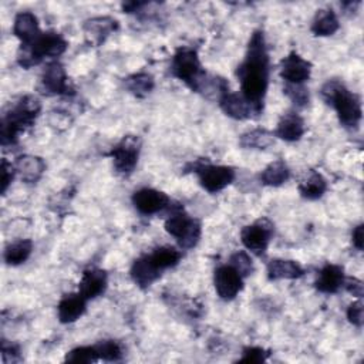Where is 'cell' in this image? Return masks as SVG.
I'll return each mask as SVG.
<instances>
[{"instance_id":"cell-1","label":"cell","mask_w":364,"mask_h":364,"mask_svg":"<svg viewBox=\"0 0 364 364\" xmlns=\"http://www.w3.org/2000/svg\"><path fill=\"white\" fill-rule=\"evenodd\" d=\"M269 71L270 61L264 36L262 30H256L249 40L245 60L236 70L240 82V94L252 107L256 118L263 112L269 85Z\"/></svg>"},{"instance_id":"cell-2","label":"cell","mask_w":364,"mask_h":364,"mask_svg":"<svg viewBox=\"0 0 364 364\" xmlns=\"http://www.w3.org/2000/svg\"><path fill=\"white\" fill-rule=\"evenodd\" d=\"M41 111V102L34 95H23L18 101L3 114L0 124L1 145H13L17 142L18 135L31 127Z\"/></svg>"},{"instance_id":"cell-3","label":"cell","mask_w":364,"mask_h":364,"mask_svg":"<svg viewBox=\"0 0 364 364\" xmlns=\"http://www.w3.org/2000/svg\"><path fill=\"white\" fill-rule=\"evenodd\" d=\"M321 98L326 104L331 105L337 112L338 121L346 128H357L361 117V100L357 94L350 91L341 81L328 80L321 87Z\"/></svg>"},{"instance_id":"cell-4","label":"cell","mask_w":364,"mask_h":364,"mask_svg":"<svg viewBox=\"0 0 364 364\" xmlns=\"http://www.w3.org/2000/svg\"><path fill=\"white\" fill-rule=\"evenodd\" d=\"M68 47L65 38L57 31H41L31 43L20 44L17 51V63L23 68H31L44 58L61 55Z\"/></svg>"},{"instance_id":"cell-5","label":"cell","mask_w":364,"mask_h":364,"mask_svg":"<svg viewBox=\"0 0 364 364\" xmlns=\"http://www.w3.org/2000/svg\"><path fill=\"white\" fill-rule=\"evenodd\" d=\"M171 73L195 92H199V88L206 77V73L200 65L198 51L188 46L176 48L171 61Z\"/></svg>"},{"instance_id":"cell-6","label":"cell","mask_w":364,"mask_h":364,"mask_svg":"<svg viewBox=\"0 0 364 364\" xmlns=\"http://www.w3.org/2000/svg\"><path fill=\"white\" fill-rule=\"evenodd\" d=\"M165 230L173 236L181 249H192L198 245L202 233L200 223L192 219L182 206L172 209L165 220Z\"/></svg>"},{"instance_id":"cell-7","label":"cell","mask_w":364,"mask_h":364,"mask_svg":"<svg viewBox=\"0 0 364 364\" xmlns=\"http://www.w3.org/2000/svg\"><path fill=\"white\" fill-rule=\"evenodd\" d=\"M198 175L200 186L209 193H216L230 185L235 179V169L226 165H213L209 162H195L192 166Z\"/></svg>"},{"instance_id":"cell-8","label":"cell","mask_w":364,"mask_h":364,"mask_svg":"<svg viewBox=\"0 0 364 364\" xmlns=\"http://www.w3.org/2000/svg\"><path fill=\"white\" fill-rule=\"evenodd\" d=\"M139 151H141V139L138 136L135 135L124 136L117 145L112 146L109 152L115 171L122 175H129L138 164Z\"/></svg>"},{"instance_id":"cell-9","label":"cell","mask_w":364,"mask_h":364,"mask_svg":"<svg viewBox=\"0 0 364 364\" xmlns=\"http://www.w3.org/2000/svg\"><path fill=\"white\" fill-rule=\"evenodd\" d=\"M273 223L266 218H260L253 223L246 225L240 230V240L247 250L256 255H262L267 249L269 242L273 237Z\"/></svg>"},{"instance_id":"cell-10","label":"cell","mask_w":364,"mask_h":364,"mask_svg":"<svg viewBox=\"0 0 364 364\" xmlns=\"http://www.w3.org/2000/svg\"><path fill=\"white\" fill-rule=\"evenodd\" d=\"M40 87L47 95H74V90L67 80L65 68L58 61H51L46 65L41 74Z\"/></svg>"},{"instance_id":"cell-11","label":"cell","mask_w":364,"mask_h":364,"mask_svg":"<svg viewBox=\"0 0 364 364\" xmlns=\"http://www.w3.org/2000/svg\"><path fill=\"white\" fill-rule=\"evenodd\" d=\"M213 283L218 296L226 301L233 300L243 289V277L229 263L220 264L215 269Z\"/></svg>"},{"instance_id":"cell-12","label":"cell","mask_w":364,"mask_h":364,"mask_svg":"<svg viewBox=\"0 0 364 364\" xmlns=\"http://www.w3.org/2000/svg\"><path fill=\"white\" fill-rule=\"evenodd\" d=\"M132 203L142 215H154L171 206V199L162 191L154 188H141L134 192Z\"/></svg>"},{"instance_id":"cell-13","label":"cell","mask_w":364,"mask_h":364,"mask_svg":"<svg viewBox=\"0 0 364 364\" xmlns=\"http://www.w3.org/2000/svg\"><path fill=\"white\" fill-rule=\"evenodd\" d=\"M311 74V63L299 53H289L280 63V77L286 84H304Z\"/></svg>"},{"instance_id":"cell-14","label":"cell","mask_w":364,"mask_h":364,"mask_svg":"<svg viewBox=\"0 0 364 364\" xmlns=\"http://www.w3.org/2000/svg\"><path fill=\"white\" fill-rule=\"evenodd\" d=\"M108 284L107 273L98 267H90L82 272V277L78 284V293L87 299L92 300L101 296Z\"/></svg>"},{"instance_id":"cell-15","label":"cell","mask_w":364,"mask_h":364,"mask_svg":"<svg viewBox=\"0 0 364 364\" xmlns=\"http://www.w3.org/2000/svg\"><path fill=\"white\" fill-rule=\"evenodd\" d=\"M344 279H346L344 269L340 264L327 263L317 273L314 286L320 293L334 294L343 287Z\"/></svg>"},{"instance_id":"cell-16","label":"cell","mask_w":364,"mask_h":364,"mask_svg":"<svg viewBox=\"0 0 364 364\" xmlns=\"http://www.w3.org/2000/svg\"><path fill=\"white\" fill-rule=\"evenodd\" d=\"M87 301L88 300L84 299L78 291L64 294L57 304L58 320L63 324H70L77 321L85 313Z\"/></svg>"},{"instance_id":"cell-17","label":"cell","mask_w":364,"mask_h":364,"mask_svg":"<svg viewBox=\"0 0 364 364\" xmlns=\"http://www.w3.org/2000/svg\"><path fill=\"white\" fill-rule=\"evenodd\" d=\"M87 41L92 46L102 44L107 37L118 28V21L112 17H94L84 23L82 26Z\"/></svg>"},{"instance_id":"cell-18","label":"cell","mask_w":364,"mask_h":364,"mask_svg":"<svg viewBox=\"0 0 364 364\" xmlns=\"http://www.w3.org/2000/svg\"><path fill=\"white\" fill-rule=\"evenodd\" d=\"M218 101H219V107L222 108V111L233 119L243 121V119H249V118H256L252 107L242 97V94L226 91Z\"/></svg>"},{"instance_id":"cell-19","label":"cell","mask_w":364,"mask_h":364,"mask_svg":"<svg viewBox=\"0 0 364 364\" xmlns=\"http://www.w3.org/2000/svg\"><path fill=\"white\" fill-rule=\"evenodd\" d=\"M161 273L162 272L152 263L148 253L135 259L131 266V270H129L131 279L141 289L149 287L154 282H156L159 279Z\"/></svg>"},{"instance_id":"cell-20","label":"cell","mask_w":364,"mask_h":364,"mask_svg":"<svg viewBox=\"0 0 364 364\" xmlns=\"http://www.w3.org/2000/svg\"><path fill=\"white\" fill-rule=\"evenodd\" d=\"M304 131L306 127L303 118L296 112H287L280 118L273 134L276 138H280L287 142H294L303 136Z\"/></svg>"},{"instance_id":"cell-21","label":"cell","mask_w":364,"mask_h":364,"mask_svg":"<svg viewBox=\"0 0 364 364\" xmlns=\"http://www.w3.org/2000/svg\"><path fill=\"white\" fill-rule=\"evenodd\" d=\"M16 173L26 183H36L46 171V164L43 158L36 155H21L14 162Z\"/></svg>"},{"instance_id":"cell-22","label":"cell","mask_w":364,"mask_h":364,"mask_svg":"<svg viewBox=\"0 0 364 364\" xmlns=\"http://www.w3.org/2000/svg\"><path fill=\"white\" fill-rule=\"evenodd\" d=\"M304 274V269L296 260L289 259H272L267 263L269 280H294Z\"/></svg>"},{"instance_id":"cell-23","label":"cell","mask_w":364,"mask_h":364,"mask_svg":"<svg viewBox=\"0 0 364 364\" xmlns=\"http://www.w3.org/2000/svg\"><path fill=\"white\" fill-rule=\"evenodd\" d=\"M13 33L21 41V44L31 43L41 33L37 17L30 11L18 13L13 23Z\"/></svg>"},{"instance_id":"cell-24","label":"cell","mask_w":364,"mask_h":364,"mask_svg":"<svg viewBox=\"0 0 364 364\" xmlns=\"http://www.w3.org/2000/svg\"><path fill=\"white\" fill-rule=\"evenodd\" d=\"M340 27L337 14L334 13L333 9H321L317 10L313 23H311V31L314 36L326 37V36H333Z\"/></svg>"},{"instance_id":"cell-25","label":"cell","mask_w":364,"mask_h":364,"mask_svg":"<svg viewBox=\"0 0 364 364\" xmlns=\"http://www.w3.org/2000/svg\"><path fill=\"white\" fill-rule=\"evenodd\" d=\"M290 178V169L283 159H276L270 162L260 172V182L266 186H280L286 183Z\"/></svg>"},{"instance_id":"cell-26","label":"cell","mask_w":364,"mask_h":364,"mask_svg":"<svg viewBox=\"0 0 364 364\" xmlns=\"http://www.w3.org/2000/svg\"><path fill=\"white\" fill-rule=\"evenodd\" d=\"M125 90L136 98H145L155 87L154 77L148 73H135L124 78Z\"/></svg>"},{"instance_id":"cell-27","label":"cell","mask_w":364,"mask_h":364,"mask_svg":"<svg viewBox=\"0 0 364 364\" xmlns=\"http://www.w3.org/2000/svg\"><path fill=\"white\" fill-rule=\"evenodd\" d=\"M33 250V242L30 239H18L6 246L3 257L9 266H18L24 263Z\"/></svg>"},{"instance_id":"cell-28","label":"cell","mask_w":364,"mask_h":364,"mask_svg":"<svg viewBox=\"0 0 364 364\" xmlns=\"http://www.w3.org/2000/svg\"><path fill=\"white\" fill-rule=\"evenodd\" d=\"M327 191V181L318 172H310L307 179L299 183V192L301 198L307 200H316Z\"/></svg>"},{"instance_id":"cell-29","label":"cell","mask_w":364,"mask_h":364,"mask_svg":"<svg viewBox=\"0 0 364 364\" xmlns=\"http://www.w3.org/2000/svg\"><path fill=\"white\" fill-rule=\"evenodd\" d=\"M148 256L161 272L175 267L182 259L181 250H178L173 246H159L154 249L151 253H148Z\"/></svg>"},{"instance_id":"cell-30","label":"cell","mask_w":364,"mask_h":364,"mask_svg":"<svg viewBox=\"0 0 364 364\" xmlns=\"http://www.w3.org/2000/svg\"><path fill=\"white\" fill-rule=\"evenodd\" d=\"M274 134L264 128H255L240 136V145L252 149H266L274 142Z\"/></svg>"},{"instance_id":"cell-31","label":"cell","mask_w":364,"mask_h":364,"mask_svg":"<svg viewBox=\"0 0 364 364\" xmlns=\"http://www.w3.org/2000/svg\"><path fill=\"white\" fill-rule=\"evenodd\" d=\"M98 358L102 361H108V363H115L122 360V347L118 341L115 340H101L97 344H94Z\"/></svg>"},{"instance_id":"cell-32","label":"cell","mask_w":364,"mask_h":364,"mask_svg":"<svg viewBox=\"0 0 364 364\" xmlns=\"http://www.w3.org/2000/svg\"><path fill=\"white\" fill-rule=\"evenodd\" d=\"M98 354L94 346H80L73 350H70L65 354L64 361L71 364H91L98 361Z\"/></svg>"},{"instance_id":"cell-33","label":"cell","mask_w":364,"mask_h":364,"mask_svg":"<svg viewBox=\"0 0 364 364\" xmlns=\"http://www.w3.org/2000/svg\"><path fill=\"white\" fill-rule=\"evenodd\" d=\"M283 92L299 108H303L309 104V100H310L309 90L303 84H284Z\"/></svg>"},{"instance_id":"cell-34","label":"cell","mask_w":364,"mask_h":364,"mask_svg":"<svg viewBox=\"0 0 364 364\" xmlns=\"http://www.w3.org/2000/svg\"><path fill=\"white\" fill-rule=\"evenodd\" d=\"M229 264L233 266L243 279L253 273V262H252L250 256L246 252H243V250L235 252L229 257Z\"/></svg>"},{"instance_id":"cell-35","label":"cell","mask_w":364,"mask_h":364,"mask_svg":"<svg viewBox=\"0 0 364 364\" xmlns=\"http://www.w3.org/2000/svg\"><path fill=\"white\" fill-rule=\"evenodd\" d=\"M269 357V351H266L262 347L249 346L245 347L242 351V357L239 358V363H263Z\"/></svg>"},{"instance_id":"cell-36","label":"cell","mask_w":364,"mask_h":364,"mask_svg":"<svg viewBox=\"0 0 364 364\" xmlns=\"http://www.w3.org/2000/svg\"><path fill=\"white\" fill-rule=\"evenodd\" d=\"M347 318L348 321L355 326V327H361L363 326V303L361 300H357V301H353L348 307H347Z\"/></svg>"},{"instance_id":"cell-37","label":"cell","mask_w":364,"mask_h":364,"mask_svg":"<svg viewBox=\"0 0 364 364\" xmlns=\"http://www.w3.org/2000/svg\"><path fill=\"white\" fill-rule=\"evenodd\" d=\"M1 357L3 363H16L20 360L18 346L13 343H7V340H1Z\"/></svg>"},{"instance_id":"cell-38","label":"cell","mask_w":364,"mask_h":364,"mask_svg":"<svg viewBox=\"0 0 364 364\" xmlns=\"http://www.w3.org/2000/svg\"><path fill=\"white\" fill-rule=\"evenodd\" d=\"M16 175L14 164H10L7 159L1 161V193L4 195Z\"/></svg>"},{"instance_id":"cell-39","label":"cell","mask_w":364,"mask_h":364,"mask_svg":"<svg viewBox=\"0 0 364 364\" xmlns=\"http://www.w3.org/2000/svg\"><path fill=\"white\" fill-rule=\"evenodd\" d=\"M343 287L353 296L361 299L363 297V293H364V286H363V282L357 277H346L344 279V283H343Z\"/></svg>"},{"instance_id":"cell-40","label":"cell","mask_w":364,"mask_h":364,"mask_svg":"<svg viewBox=\"0 0 364 364\" xmlns=\"http://www.w3.org/2000/svg\"><path fill=\"white\" fill-rule=\"evenodd\" d=\"M364 225L360 223L357 225L354 229H353V233H351V242H353V246L357 249V250H363V243H364Z\"/></svg>"}]
</instances>
